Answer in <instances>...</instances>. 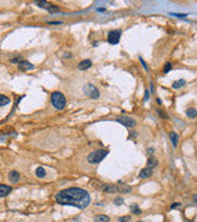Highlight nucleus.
<instances>
[{"instance_id": "4", "label": "nucleus", "mask_w": 197, "mask_h": 222, "mask_svg": "<svg viewBox=\"0 0 197 222\" xmlns=\"http://www.w3.org/2000/svg\"><path fill=\"white\" fill-rule=\"evenodd\" d=\"M83 90L91 99H98V98H100V92H98V89L95 85H92V84H85L84 88H83Z\"/></svg>"}, {"instance_id": "26", "label": "nucleus", "mask_w": 197, "mask_h": 222, "mask_svg": "<svg viewBox=\"0 0 197 222\" xmlns=\"http://www.w3.org/2000/svg\"><path fill=\"white\" fill-rule=\"evenodd\" d=\"M48 25H62V21H48Z\"/></svg>"}, {"instance_id": "32", "label": "nucleus", "mask_w": 197, "mask_h": 222, "mask_svg": "<svg viewBox=\"0 0 197 222\" xmlns=\"http://www.w3.org/2000/svg\"><path fill=\"white\" fill-rule=\"evenodd\" d=\"M149 94H150V93H149V90H145V95H144V100H148V99H149Z\"/></svg>"}, {"instance_id": "27", "label": "nucleus", "mask_w": 197, "mask_h": 222, "mask_svg": "<svg viewBox=\"0 0 197 222\" xmlns=\"http://www.w3.org/2000/svg\"><path fill=\"white\" fill-rule=\"evenodd\" d=\"M139 61L142 62V65H143V68H144L145 71H149V69H148V67H147V64H145V62H144V59H143L142 57H139Z\"/></svg>"}, {"instance_id": "1", "label": "nucleus", "mask_w": 197, "mask_h": 222, "mask_svg": "<svg viewBox=\"0 0 197 222\" xmlns=\"http://www.w3.org/2000/svg\"><path fill=\"white\" fill-rule=\"evenodd\" d=\"M56 203L60 205H69V206H75L80 210L86 209L90 203L91 197L89 193L80 188H69L65 190H62L56 195Z\"/></svg>"}, {"instance_id": "35", "label": "nucleus", "mask_w": 197, "mask_h": 222, "mask_svg": "<svg viewBox=\"0 0 197 222\" xmlns=\"http://www.w3.org/2000/svg\"><path fill=\"white\" fill-rule=\"evenodd\" d=\"M139 222H143V221H139Z\"/></svg>"}, {"instance_id": "16", "label": "nucleus", "mask_w": 197, "mask_h": 222, "mask_svg": "<svg viewBox=\"0 0 197 222\" xmlns=\"http://www.w3.org/2000/svg\"><path fill=\"white\" fill-rule=\"evenodd\" d=\"M186 115L191 119H195V117H197V110L195 107H188L186 110Z\"/></svg>"}, {"instance_id": "29", "label": "nucleus", "mask_w": 197, "mask_h": 222, "mask_svg": "<svg viewBox=\"0 0 197 222\" xmlns=\"http://www.w3.org/2000/svg\"><path fill=\"white\" fill-rule=\"evenodd\" d=\"M170 15L176 16V17H185V16H187V14H170Z\"/></svg>"}, {"instance_id": "9", "label": "nucleus", "mask_w": 197, "mask_h": 222, "mask_svg": "<svg viewBox=\"0 0 197 222\" xmlns=\"http://www.w3.org/2000/svg\"><path fill=\"white\" fill-rule=\"evenodd\" d=\"M152 175H153V169H150V168H144L139 173V178H140V179H147V178H149Z\"/></svg>"}, {"instance_id": "18", "label": "nucleus", "mask_w": 197, "mask_h": 222, "mask_svg": "<svg viewBox=\"0 0 197 222\" xmlns=\"http://www.w3.org/2000/svg\"><path fill=\"white\" fill-rule=\"evenodd\" d=\"M8 104H10V99L5 95L0 94V106H6Z\"/></svg>"}, {"instance_id": "30", "label": "nucleus", "mask_w": 197, "mask_h": 222, "mask_svg": "<svg viewBox=\"0 0 197 222\" xmlns=\"http://www.w3.org/2000/svg\"><path fill=\"white\" fill-rule=\"evenodd\" d=\"M181 206V204L180 203H175V204H172L171 205V209H176V207H180Z\"/></svg>"}, {"instance_id": "6", "label": "nucleus", "mask_w": 197, "mask_h": 222, "mask_svg": "<svg viewBox=\"0 0 197 222\" xmlns=\"http://www.w3.org/2000/svg\"><path fill=\"white\" fill-rule=\"evenodd\" d=\"M121 30H112L107 35V42L110 44H117L121 40Z\"/></svg>"}, {"instance_id": "34", "label": "nucleus", "mask_w": 197, "mask_h": 222, "mask_svg": "<svg viewBox=\"0 0 197 222\" xmlns=\"http://www.w3.org/2000/svg\"><path fill=\"white\" fill-rule=\"evenodd\" d=\"M192 199H193V201H196V203H197V195H193V196H192Z\"/></svg>"}, {"instance_id": "25", "label": "nucleus", "mask_w": 197, "mask_h": 222, "mask_svg": "<svg viewBox=\"0 0 197 222\" xmlns=\"http://www.w3.org/2000/svg\"><path fill=\"white\" fill-rule=\"evenodd\" d=\"M130 220H131L130 216H122V217L118 218V222H128Z\"/></svg>"}, {"instance_id": "11", "label": "nucleus", "mask_w": 197, "mask_h": 222, "mask_svg": "<svg viewBox=\"0 0 197 222\" xmlns=\"http://www.w3.org/2000/svg\"><path fill=\"white\" fill-rule=\"evenodd\" d=\"M102 190L109 194H116L118 193V185H102Z\"/></svg>"}, {"instance_id": "15", "label": "nucleus", "mask_w": 197, "mask_h": 222, "mask_svg": "<svg viewBox=\"0 0 197 222\" xmlns=\"http://www.w3.org/2000/svg\"><path fill=\"white\" fill-rule=\"evenodd\" d=\"M131 190H132V188L128 186V185H126V184H119V185H118V193L127 194V193H130Z\"/></svg>"}, {"instance_id": "8", "label": "nucleus", "mask_w": 197, "mask_h": 222, "mask_svg": "<svg viewBox=\"0 0 197 222\" xmlns=\"http://www.w3.org/2000/svg\"><path fill=\"white\" fill-rule=\"evenodd\" d=\"M11 191H12V188H11V186L4 185V184H0V197H5V196H8Z\"/></svg>"}, {"instance_id": "33", "label": "nucleus", "mask_w": 197, "mask_h": 222, "mask_svg": "<svg viewBox=\"0 0 197 222\" xmlns=\"http://www.w3.org/2000/svg\"><path fill=\"white\" fill-rule=\"evenodd\" d=\"M148 152H149V154L152 155V154H153V152H154V148H149V149H148Z\"/></svg>"}, {"instance_id": "19", "label": "nucleus", "mask_w": 197, "mask_h": 222, "mask_svg": "<svg viewBox=\"0 0 197 222\" xmlns=\"http://www.w3.org/2000/svg\"><path fill=\"white\" fill-rule=\"evenodd\" d=\"M185 84H186V82H185L184 79H180V80L174 82V84H172V88H174V89H180V88H182Z\"/></svg>"}, {"instance_id": "13", "label": "nucleus", "mask_w": 197, "mask_h": 222, "mask_svg": "<svg viewBox=\"0 0 197 222\" xmlns=\"http://www.w3.org/2000/svg\"><path fill=\"white\" fill-rule=\"evenodd\" d=\"M9 179L11 183H17L20 180V174L16 172V170H12L9 173Z\"/></svg>"}, {"instance_id": "22", "label": "nucleus", "mask_w": 197, "mask_h": 222, "mask_svg": "<svg viewBox=\"0 0 197 222\" xmlns=\"http://www.w3.org/2000/svg\"><path fill=\"white\" fill-rule=\"evenodd\" d=\"M171 68H172L171 63H170V62H166V63H165V65H164V69H163V72L166 74L168 72H170V71H171Z\"/></svg>"}, {"instance_id": "2", "label": "nucleus", "mask_w": 197, "mask_h": 222, "mask_svg": "<svg viewBox=\"0 0 197 222\" xmlns=\"http://www.w3.org/2000/svg\"><path fill=\"white\" fill-rule=\"evenodd\" d=\"M107 154H109V152L106 149H96L88 155V162L91 164H98L101 161H104L106 158Z\"/></svg>"}, {"instance_id": "28", "label": "nucleus", "mask_w": 197, "mask_h": 222, "mask_svg": "<svg viewBox=\"0 0 197 222\" xmlns=\"http://www.w3.org/2000/svg\"><path fill=\"white\" fill-rule=\"evenodd\" d=\"M21 61H22V59H21L20 57H16V58H12V59H11V62H12V63H17V64H19Z\"/></svg>"}, {"instance_id": "17", "label": "nucleus", "mask_w": 197, "mask_h": 222, "mask_svg": "<svg viewBox=\"0 0 197 222\" xmlns=\"http://www.w3.org/2000/svg\"><path fill=\"white\" fill-rule=\"evenodd\" d=\"M157 165H158V161H157L154 157H150L149 159H148V165H147V168L153 169V168H155Z\"/></svg>"}, {"instance_id": "10", "label": "nucleus", "mask_w": 197, "mask_h": 222, "mask_svg": "<svg viewBox=\"0 0 197 222\" xmlns=\"http://www.w3.org/2000/svg\"><path fill=\"white\" fill-rule=\"evenodd\" d=\"M91 61L90 59H83L79 64H78V68L80 69V71H86V69H89L90 67H91Z\"/></svg>"}, {"instance_id": "21", "label": "nucleus", "mask_w": 197, "mask_h": 222, "mask_svg": "<svg viewBox=\"0 0 197 222\" xmlns=\"http://www.w3.org/2000/svg\"><path fill=\"white\" fill-rule=\"evenodd\" d=\"M36 5H37V6H40V8H44V9H48V8L51 6L52 4H49V3H47V2H37V3H36Z\"/></svg>"}, {"instance_id": "5", "label": "nucleus", "mask_w": 197, "mask_h": 222, "mask_svg": "<svg viewBox=\"0 0 197 222\" xmlns=\"http://www.w3.org/2000/svg\"><path fill=\"white\" fill-rule=\"evenodd\" d=\"M116 121L118 123H122L123 126L128 127V128H132V127H134L137 125V121L134 119H132V117H128V116H118L116 119Z\"/></svg>"}, {"instance_id": "20", "label": "nucleus", "mask_w": 197, "mask_h": 222, "mask_svg": "<svg viewBox=\"0 0 197 222\" xmlns=\"http://www.w3.org/2000/svg\"><path fill=\"white\" fill-rule=\"evenodd\" d=\"M36 175H37L38 178H44V176H46V170H44V168L38 167V168L36 169Z\"/></svg>"}, {"instance_id": "12", "label": "nucleus", "mask_w": 197, "mask_h": 222, "mask_svg": "<svg viewBox=\"0 0 197 222\" xmlns=\"http://www.w3.org/2000/svg\"><path fill=\"white\" fill-rule=\"evenodd\" d=\"M169 137H170V140H171L172 146H174V147H178V143H179V136H178V133L174 132V131H171V132L169 133Z\"/></svg>"}, {"instance_id": "14", "label": "nucleus", "mask_w": 197, "mask_h": 222, "mask_svg": "<svg viewBox=\"0 0 197 222\" xmlns=\"http://www.w3.org/2000/svg\"><path fill=\"white\" fill-rule=\"evenodd\" d=\"M95 222H110V217L106 215H97L94 218Z\"/></svg>"}, {"instance_id": "23", "label": "nucleus", "mask_w": 197, "mask_h": 222, "mask_svg": "<svg viewBox=\"0 0 197 222\" xmlns=\"http://www.w3.org/2000/svg\"><path fill=\"white\" fill-rule=\"evenodd\" d=\"M131 210H132V212H133L134 215H139V213H142L140 209H139L137 205H132V206H131Z\"/></svg>"}, {"instance_id": "24", "label": "nucleus", "mask_w": 197, "mask_h": 222, "mask_svg": "<svg viewBox=\"0 0 197 222\" xmlns=\"http://www.w3.org/2000/svg\"><path fill=\"white\" fill-rule=\"evenodd\" d=\"M157 114H158V116H160V117H161V119H164V120H165V119H168V115L164 113L163 110H160V109H157Z\"/></svg>"}, {"instance_id": "7", "label": "nucleus", "mask_w": 197, "mask_h": 222, "mask_svg": "<svg viewBox=\"0 0 197 222\" xmlns=\"http://www.w3.org/2000/svg\"><path fill=\"white\" fill-rule=\"evenodd\" d=\"M33 68H35V65H33L32 63H30L29 61L22 59V61L19 63V69H20V71H22V72L31 71V69H33Z\"/></svg>"}, {"instance_id": "31", "label": "nucleus", "mask_w": 197, "mask_h": 222, "mask_svg": "<svg viewBox=\"0 0 197 222\" xmlns=\"http://www.w3.org/2000/svg\"><path fill=\"white\" fill-rule=\"evenodd\" d=\"M122 201H123L122 199H116V200H115V204H116V205H122Z\"/></svg>"}, {"instance_id": "3", "label": "nucleus", "mask_w": 197, "mask_h": 222, "mask_svg": "<svg viewBox=\"0 0 197 222\" xmlns=\"http://www.w3.org/2000/svg\"><path fill=\"white\" fill-rule=\"evenodd\" d=\"M51 101H52V105L57 109V110H63L67 105V101H65V98L64 95L60 93V92H54L52 93L51 95Z\"/></svg>"}]
</instances>
